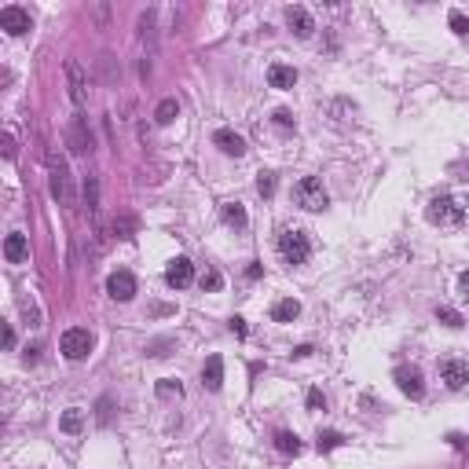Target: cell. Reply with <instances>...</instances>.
Returning a JSON list of instances; mask_svg holds the SVG:
<instances>
[{"label":"cell","instance_id":"1","mask_svg":"<svg viewBox=\"0 0 469 469\" xmlns=\"http://www.w3.org/2000/svg\"><path fill=\"white\" fill-rule=\"evenodd\" d=\"M48 184H51V198H56L59 205H67V210H74V176H70V165L59 158L56 151L48 154Z\"/></svg>","mask_w":469,"mask_h":469},{"label":"cell","instance_id":"2","mask_svg":"<svg viewBox=\"0 0 469 469\" xmlns=\"http://www.w3.org/2000/svg\"><path fill=\"white\" fill-rule=\"evenodd\" d=\"M293 198H297V205H301V210H308V213H319V210H327V205H330V194H327V187H323V180H316V176L297 180Z\"/></svg>","mask_w":469,"mask_h":469},{"label":"cell","instance_id":"3","mask_svg":"<svg viewBox=\"0 0 469 469\" xmlns=\"http://www.w3.org/2000/svg\"><path fill=\"white\" fill-rule=\"evenodd\" d=\"M279 253H282L286 264H305V260L312 257V242H308V235H305V231H297V228L282 231V235H279Z\"/></svg>","mask_w":469,"mask_h":469},{"label":"cell","instance_id":"4","mask_svg":"<svg viewBox=\"0 0 469 469\" xmlns=\"http://www.w3.org/2000/svg\"><path fill=\"white\" fill-rule=\"evenodd\" d=\"M59 352L67 356L70 363H81L88 352H92V330H85V327H70L67 334L59 337Z\"/></svg>","mask_w":469,"mask_h":469},{"label":"cell","instance_id":"5","mask_svg":"<svg viewBox=\"0 0 469 469\" xmlns=\"http://www.w3.org/2000/svg\"><path fill=\"white\" fill-rule=\"evenodd\" d=\"M462 216H466V205H459V198H451V194H440V198L429 202V220L440 228L462 224Z\"/></svg>","mask_w":469,"mask_h":469},{"label":"cell","instance_id":"6","mask_svg":"<svg viewBox=\"0 0 469 469\" xmlns=\"http://www.w3.org/2000/svg\"><path fill=\"white\" fill-rule=\"evenodd\" d=\"M0 30H4V33H11V37H22V33H30V30H33V22H30V11H26V8H15V4L0 8Z\"/></svg>","mask_w":469,"mask_h":469},{"label":"cell","instance_id":"7","mask_svg":"<svg viewBox=\"0 0 469 469\" xmlns=\"http://www.w3.org/2000/svg\"><path fill=\"white\" fill-rule=\"evenodd\" d=\"M396 385H400V393L403 396H411V400H422L425 393V382H422V370L418 367H396Z\"/></svg>","mask_w":469,"mask_h":469},{"label":"cell","instance_id":"8","mask_svg":"<svg viewBox=\"0 0 469 469\" xmlns=\"http://www.w3.org/2000/svg\"><path fill=\"white\" fill-rule=\"evenodd\" d=\"M286 26L301 37V41H308L312 33H316V19H312V11L301 8V4H293V8H286Z\"/></svg>","mask_w":469,"mask_h":469},{"label":"cell","instance_id":"9","mask_svg":"<svg viewBox=\"0 0 469 469\" xmlns=\"http://www.w3.org/2000/svg\"><path fill=\"white\" fill-rule=\"evenodd\" d=\"M107 293L114 297V301H133L136 297V275L133 271H114V275L107 279Z\"/></svg>","mask_w":469,"mask_h":469},{"label":"cell","instance_id":"10","mask_svg":"<svg viewBox=\"0 0 469 469\" xmlns=\"http://www.w3.org/2000/svg\"><path fill=\"white\" fill-rule=\"evenodd\" d=\"M440 377H444V382H447L451 389L469 385V359H459V356L444 359V363H440Z\"/></svg>","mask_w":469,"mask_h":469},{"label":"cell","instance_id":"11","mask_svg":"<svg viewBox=\"0 0 469 469\" xmlns=\"http://www.w3.org/2000/svg\"><path fill=\"white\" fill-rule=\"evenodd\" d=\"M165 282L173 286V290H184V286H191L194 282V264L187 257H176L173 264L165 268Z\"/></svg>","mask_w":469,"mask_h":469},{"label":"cell","instance_id":"12","mask_svg":"<svg viewBox=\"0 0 469 469\" xmlns=\"http://www.w3.org/2000/svg\"><path fill=\"white\" fill-rule=\"evenodd\" d=\"M67 143H70V151H77V154H88V151H92V133H88V121H85V117H74V121H70Z\"/></svg>","mask_w":469,"mask_h":469},{"label":"cell","instance_id":"13","mask_svg":"<svg viewBox=\"0 0 469 469\" xmlns=\"http://www.w3.org/2000/svg\"><path fill=\"white\" fill-rule=\"evenodd\" d=\"M213 143H216L224 154H231V158H242V154L250 151V147H246V139H242L239 133H231V128H220V133L213 136Z\"/></svg>","mask_w":469,"mask_h":469},{"label":"cell","instance_id":"14","mask_svg":"<svg viewBox=\"0 0 469 469\" xmlns=\"http://www.w3.org/2000/svg\"><path fill=\"white\" fill-rule=\"evenodd\" d=\"M67 81H70V99L77 107H85V70L77 59H67Z\"/></svg>","mask_w":469,"mask_h":469},{"label":"cell","instance_id":"15","mask_svg":"<svg viewBox=\"0 0 469 469\" xmlns=\"http://www.w3.org/2000/svg\"><path fill=\"white\" fill-rule=\"evenodd\" d=\"M202 385L210 389V393H220V385H224V359L220 356H210L202 367Z\"/></svg>","mask_w":469,"mask_h":469},{"label":"cell","instance_id":"16","mask_svg":"<svg viewBox=\"0 0 469 469\" xmlns=\"http://www.w3.org/2000/svg\"><path fill=\"white\" fill-rule=\"evenodd\" d=\"M4 257L11 260V264H22V260L30 257V242H26L22 231H11L8 239H4Z\"/></svg>","mask_w":469,"mask_h":469},{"label":"cell","instance_id":"17","mask_svg":"<svg viewBox=\"0 0 469 469\" xmlns=\"http://www.w3.org/2000/svg\"><path fill=\"white\" fill-rule=\"evenodd\" d=\"M268 85L271 88H293L297 85V70L286 67V62H275V67H268Z\"/></svg>","mask_w":469,"mask_h":469},{"label":"cell","instance_id":"18","mask_svg":"<svg viewBox=\"0 0 469 469\" xmlns=\"http://www.w3.org/2000/svg\"><path fill=\"white\" fill-rule=\"evenodd\" d=\"M297 316H301V305H297L293 297H282V301H275V308H271V319L275 323H293Z\"/></svg>","mask_w":469,"mask_h":469},{"label":"cell","instance_id":"19","mask_svg":"<svg viewBox=\"0 0 469 469\" xmlns=\"http://www.w3.org/2000/svg\"><path fill=\"white\" fill-rule=\"evenodd\" d=\"M59 429H62V433H81V429H85V411H81V407H70V411H62V418H59Z\"/></svg>","mask_w":469,"mask_h":469},{"label":"cell","instance_id":"20","mask_svg":"<svg viewBox=\"0 0 469 469\" xmlns=\"http://www.w3.org/2000/svg\"><path fill=\"white\" fill-rule=\"evenodd\" d=\"M220 213H224V220H228L231 228H246V224H250V216H246L242 202H224V210H220Z\"/></svg>","mask_w":469,"mask_h":469},{"label":"cell","instance_id":"21","mask_svg":"<svg viewBox=\"0 0 469 469\" xmlns=\"http://www.w3.org/2000/svg\"><path fill=\"white\" fill-rule=\"evenodd\" d=\"M176 114H180V103L176 99H162L158 110H154V121H158V125H173Z\"/></svg>","mask_w":469,"mask_h":469},{"label":"cell","instance_id":"22","mask_svg":"<svg viewBox=\"0 0 469 469\" xmlns=\"http://www.w3.org/2000/svg\"><path fill=\"white\" fill-rule=\"evenodd\" d=\"M99 77H103L107 85H117V77H121V67H114V56H110V51H103V56H99Z\"/></svg>","mask_w":469,"mask_h":469},{"label":"cell","instance_id":"23","mask_svg":"<svg viewBox=\"0 0 469 469\" xmlns=\"http://www.w3.org/2000/svg\"><path fill=\"white\" fill-rule=\"evenodd\" d=\"M85 205H88V213H92V220H96L99 216V180L96 176L85 180Z\"/></svg>","mask_w":469,"mask_h":469},{"label":"cell","instance_id":"24","mask_svg":"<svg viewBox=\"0 0 469 469\" xmlns=\"http://www.w3.org/2000/svg\"><path fill=\"white\" fill-rule=\"evenodd\" d=\"M275 447L282 454H297V451H301V440H297L293 433H275Z\"/></svg>","mask_w":469,"mask_h":469},{"label":"cell","instance_id":"25","mask_svg":"<svg viewBox=\"0 0 469 469\" xmlns=\"http://www.w3.org/2000/svg\"><path fill=\"white\" fill-rule=\"evenodd\" d=\"M345 444V436L337 433V429H327V433H319V451H334V447H341Z\"/></svg>","mask_w":469,"mask_h":469},{"label":"cell","instance_id":"26","mask_svg":"<svg viewBox=\"0 0 469 469\" xmlns=\"http://www.w3.org/2000/svg\"><path fill=\"white\" fill-rule=\"evenodd\" d=\"M436 319L444 323V327H451V330H459V327H462V316H459L454 308H447V305H444V308H436Z\"/></svg>","mask_w":469,"mask_h":469},{"label":"cell","instance_id":"27","mask_svg":"<svg viewBox=\"0 0 469 469\" xmlns=\"http://www.w3.org/2000/svg\"><path fill=\"white\" fill-rule=\"evenodd\" d=\"M133 231H136V220L133 216H117L114 220V235H117V239H133Z\"/></svg>","mask_w":469,"mask_h":469},{"label":"cell","instance_id":"28","mask_svg":"<svg viewBox=\"0 0 469 469\" xmlns=\"http://www.w3.org/2000/svg\"><path fill=\"white\" fill-rule=\"evenodd\" d=\"M158 396H184V385L180 382H173V377H165V382H158Z\"/></svg>","mask_w":469,"mask_h":469},{"label":"cell","instance_id":"29","mask_svg":"<svg viewBox=\"0 0 469 469\" xmlns=\"http://www.w3.org/2000/svg\"><path fill=\"white\" fill-rule=\"evenodd\" d=\"M447 22H451V30L459 33V37H466V33H469V19L462 15V11H451V15H447Z\"/></svg>","mask_w":469,"mask_h":469},{"label":"cell","instance_id":"30","mask_svg":"<svg viewBox=\"0 0 469 469\" xmlns=\"http://www.w3.org/2000/svg\"><path fill=\"white\" fill-rule=\"evenodd\" d=\"M257 191L264 194V198H271V194H275V176H271V173H260V176H257Z\"/></svg>","mask_w":469,"mask_h":469},{"label":"cell","instance_id":"31","mask_svg":"<svg viewBox=\"0 0 469 469\" xmlns=\"http://www.w3.org/2000/svg\"><path fill=\"white\" fill-rule=\"evenodd\" d=\"M220 282H224V279H220V271H205V275H202V290H220Z\"/></svg>","mask_w":469,"mask_h":469},{"label":"cell","instance_id":"32","mask_svg":"<svg viewBox=\"0 0 469 469\" xmlns=\"http://www.w3.org/2000/svg\"><path fill=\"white\" fill-rule=\"evenodd\" d=\"M96 418H99L103 425H110V400H107V396L99 400V414H96Z\"/></svg>","mask_w":469,"mask_h":469},{"label":"cell","instance_id":"33","mask_svg":"<svg viewBox=\"0 0 469 469\" xmlns=\"http://www.w3.org/2000/svg\"><path fill=\"white\" fill-rule=\"evenodd\" d=\"M275 125H279V128H290V125H293V114H290V110H275Z\"/></svg>","mask_w":469,"mask_h":469},{"label":"cell","instance_id":"34","mask_svg":"<svg viewBox=\"0 0 469 469\" xmlns=\"http://www.w3.org/2000/svg\"><path fill=\"white\" fill-rule=\"evenodd\" d=\"M323 403H327V400H323V393H319V389H312V393H308V407L316 411V407H323Z\"/></svg>","mask_w":469,"mask_h":469},{"label":"cell","instance_id":"35","mask_svg":"<svg viewBox=\"0 0 469 469\" xmlns=\"http://www.w3.org/2000/svg\"><path fill=\"white\" fill-rule=\"evenodd\" d=\"M231 330L239 334V337H246V319H231Z\"/></svg>","mask_w":469,"mask_h":469},{"label":"cell","instance_id":"36","mask_svg":"<svg viewBox=\"0 0 469 469\" xmlns=\"http://www.w3.org/2000/svg\"><path fill=\"white\" fill-rule=\"evenodd\" d=\"M11 345H15V330H11L8 323H4V348H11Z\"/></svg>","mask_w":469,"mask_h":469},{"label":"cell","instance_id":"37","mask_svg":"<svg viewBox=\"0 0 469 469\" xmlns=\"http://www.w3.org/2000/svg\"><path fill=\"white\" fill-rule=\"evenodd\" d=\"M447 440H451V447H459V451H462V447H466V436H462V433H451V436H447Z\"/></svg>","mask_w":469,"mask_h":469},{"label":"cell","instance_id":"38","mask_svg":"<svg viewBox=\"0 0 469 469\" xmlns=\"http://www.w3.org/2000/svg\"><path fill=\"white\" fill-rule=\"evenodd\" d=\"M4 154H8V158H15V139H11V136H4Z\"/></svg>","mask_w":469,"mask_h":469},{"label":"cell","instance_id":"39","mask_svg":"<svg viewBox=\"0 0 469 469\" xmlns=\"http://www.w3.org/2000/svg\"><path fill=\"white\" fill-rule=\"evenodd\" d=\"M459 286H462V297L469 301V271H462V279H459Z\"/></svg>","mask_w":469,"mask_h":469},{"label":"cell","instance_id":"40","mask_svg":"<svg viewBox=\"0 0 469 469\" xmlns=\"http://www.w3.org/2000/svg\"><path fill=\"white\" fill-rule=\"evenodd\" d=\"M293 356H297V359H305V356H312V345H301V348H293Z\"/></svg>","mask_w":469,"mask_h":469}]
</instances>
